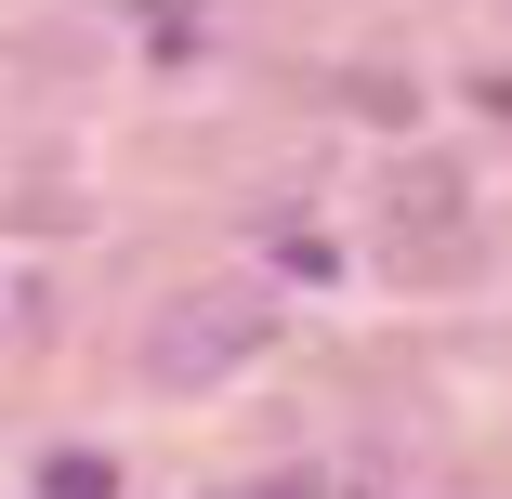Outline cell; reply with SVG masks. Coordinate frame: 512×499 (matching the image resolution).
<instances>
[{"mask_svg":"<svg viewBox=\"0 0 512 499\" xmlns=\"http://www.w3.org/2000/svg\"><path fill=\"white\" fill-rule=\"evenodd\" d=\"M263 342H276V303L224 276V289H184V303L145 329V368H158V381H224V368H250Z\"/></svg>","mask_w":512,"mask_h":499,"instance_id":"cell-1","label":"cell"},{"mask_svg":"<svg viewBox=\"0 0 512 499\" xmlns=\"http://www.w3.org/2000/svg\"><path fill=\"white\" fill-rule=\"evenodd\" d=\"M447 224H460V171L447 158H407L381 184V250H447Z\"/></svg>","mask_w":512,"mask_h":499,"instance_id":"cell-2","label":"cell"},{"mask_svg":"<svg viewBox=\"0 0 512 499\" xmlns=\"http://www.w3.org/2000/svg\"><path fill=\"white\" fill-rule=\"evenodd\" d=\"M40 499H106V460H92V447H79V460H53V473H40Z\"/></svg>","mask_w":512,"mask_h":499,"instance_id":"cell-3","label":"cell"}]
</instances>
